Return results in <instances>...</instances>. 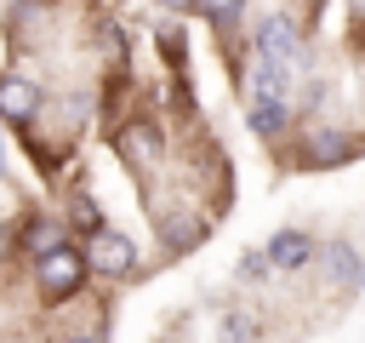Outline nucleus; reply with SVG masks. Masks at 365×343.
I'll use <instances>...</instances> for the list:
<instances>
[{
	"label": "nucleus",
	"instance_id": "obj_9",
	"mask_svg": "<svg viewBox=\"0 0 365 343\" xmlns=\"http://www.w3.org/2000/svg\"><path fill=\"white\" fill-rule=\"evenodd\" d=\"M245 114H251V131H257V137H279V131H285L291 103H251Z\"/></svg>",
	"mask_w": 365,
	"mask_h": 343
},
{
	"label": "nucleus",
	"instance_id": "obj_2",
	"mask_svg": "<svg viewBox=\"0 0 365 343\" xmlns=\"http://www.w3.org/2000/svg\"><path fill=\"white\" fill-rule=\"evenodd\" d=\"M80 252H86L91 274H108V280H114V274H131V269H137V246H131L125 234H114V229H97V234H91V240H86Z\"/></svg>",
	"mask_w": 365,
	"mask_h": 343
},
{
	"label": "nucleus",
	"instance_id": "obj_12",
	"mask_svg": "<svg viewBox=\"0 0 365 343\" xmlns=\"http://www.w3.org/2000/svg\"><path fill=\"white\" fill-rule=\"evenodd\" d=\"M308 149H314V160H348V143H342L336 131H314Z\"/></svg>",
	"mask_w": 365,
	"mask_h": 343
},
{
	"label": "nucleus",
	"instance_id": "obj_8",
	"mask_svg": "<svg viewBox=\"0 0 365 343\" xmlns=\"http://www.w3.org/2000/svg\"><path fill=\"white\" fill-rule=\"evenodd\" d=\"M23 246H29L34 257H46V252H57V246H68V234H63V223H51V217H40V223H29V229H23Z\"/></svg>",
	"mask_w": 365,
	"mask_h": 343
},
{
	"label": "nucleus",
	"instance_id": "obj_3",
	"mask_svg": "<svg viewBox=\"0 0 365 343\" xmlns=\"http://www.w3.org/2000/svg\"><path fill=\"white\" fill-rule=\"evenodd\" d=\"M257 51L268 57V63H279V69H297L302 63V40H297V23L291 17H262L257 23Z\"/></svg>",
	"mask_w": 365,
	"mask_h": 343
},
{
	"label": "nucleus",
	"instance_id": "obj_1",
	"mask_svg": "<svg viewBox=\"0 0 365 343\" xmlns=\"http://www.w3.org/2000/svg\"><path fill=\"white\" fill-rule=\"evenodd\" d=\"M86 274H91V263H86V252L68 240V246H57V252H46V257H34V280H40V292L46 297H74L80 286H86Z\"/></svg>",
	"mask_w": 365,
	"mask_h": 343
},
{
	"label": "nucleus",
	"instance_id": "obj_4",
	"mask_svg": "<svg viewBox=\"0 0 365 343\" xmlns=\"http://www.w3.org/2000/svg\"><path fill=\"white\" fill-rule=\"evenodd\" d=\"M34 114H40V86L29 74H0V120L29 126Z\"/></svg>",
	"mask_w": 365,
	"mask_h": 343
},
{
	"label": "nucleus",
	"instance_id": "obj_11",
	"mask_svg": "<svg viewBox=\"0 0 365 343\" xmlns=\"http://www.w3.org/2000/svg\"><path fill=\"white\" fill-rule=\"evenodd\" d=\"M200 229H205L200 217H165L160 223V234L171 240V252H188V240H200Z\"/></svg>",
	"mask_w": 365,
	"mask_h": 343
},
{
	"label": "nucleus",
	"instance_id": "obj_14",
	"mask_svg": "<svg viewBox=\"0 0 365 343\" xmlns=\"http://www.w3.org/2000/svg\"><path fill=\"white\" fill-rule=\"evenodd\" d=\"M68 343H103V337H97V332H74Z\"/></svg>",
	"mask_w": 365,
	"mask_h": 343
},
{
	"label": "nucleus",
	"instance_id": "obj_15",
	"mask_svg": "<svg viewBox=\"0 0 365 343\" xmlns=\"http://www.w3.org/2000/svg\"><path fill=\"white\" fill-rule=\"evenodd\" d=\"M160 6H194V0H160Z\"/></svg>",
	"mask_w": 365,
	"mask_h": 343
},
{
	"label": "nucleus",
	"instance_id": "obj_5",
	"mask_svg": "<svg viewBox=\"0 0 365 343\" xmlns=\"http://www.w3.org/2000/svg\"><path fill=\"white\" fill-rule=\"evenodd\" d=\"M114 149H120L131 166H148V160H160L165 137H160V126H148V120H131V126H120V131H114Z\"/></svg>",
	"mask_w": 365,
	"mask_h": 343
},
{
	"label": "nucleus",
	"instance_id": "obj_10",
	"mask_svg": "<svg viewBox=\"0 0 365 343\" xmlns=\"http://www.w3.org/2000/svg\"><path fill=\"white\" fill-rule=\"evenodd\" d=\"M331 274H336L342 286H365V257H359L354 246H331Z\"/></svg>",
	"mask_w": 365,
	"mask_h": 343
},
{
	"label": "nucleus",
	"instance_id": "obj_7",
	"mask_svg": "<svg viewBox=\"0 0 365 343\" xmlns=\"http://www.w3.org/2000/svg\"><path fill=\"white\" fill-rule=\"evenodd\" d=\"M285 74H291V69L257 57V63H251V103H291V97H285Z\"/></svg>",
	"mask_w": 365,
	"mask_h": 343
},
{
	"label": "nucleus",
	"instance_id": "obj_6",
	"mask_svg": "<svg viewBox=\"0 0 365 343\" xmlns=\"http://www.w3.org/2000/svg\"><path fill=\"white\" fill-rule=\"evenodd\" d=\"M268 263H274L279 274H297V269L314 263V240H308L302 229H279V234L268 240Z\"/></svg>",
	"mask_w": 365,
	"mask_h": 343
},
{
	"label": "nucleus",
	"instance_id": "obj_13",
	"mask_svg": "<svg viewBox=\"0 0 365 343\" xmlns=\"http://www.w3.org/2000/svg\"><path fill=\"white\" fill-rule=\"evenodd\" d=\"M194 6H200L211 23H228V17H240V6H245V0H194Z\"/></svg>",
	"mask_w": 365,
	"mask_h": 343
}]
</instances>
